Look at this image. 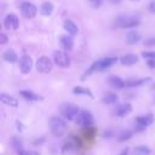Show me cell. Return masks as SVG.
<instances>
[{
	"mask_svg": "<svg viewBox=\"0 0 155 155\" xmlns=\"http://www.w3.org/2000/svg\"><path fill=\"white\" fill-rule=\"evenodd\" d=\"M48 126L54 137H63L68 130L65 119H62L59 116H52L48 120Z\"/></svg>",
	"mask_w": 155,
	"mask_h": 155,
	"instance_id": "obj_1",
	"label": "cell"
},
{
	"mask_svg": "<svg viewBox=\"0 0 155 155\" xmlns=\"http://www.w3.org/2000/svg\"><path fill=\"white\" fill-rule=\"evenodd\" d=\"M58 110H59L61 116L68 121H75L76 116L81 111L79 109V107L76 104H73V103H63L59 105Z\"/></svg>",
	"mask_w": 155,
	"mask_h": 155,
	"instance_id": "obj_2",
	"label": "cell"
},
{
	"mask_svg": "<svg viewBox=\"0 0 155 155\" xmlns=\"http://www.w3.org/2000/svg\"><path fill=\"white\" fill-rule=\"evenodd\" d=\"M140 19L136 16H131V15H120L115 18V24L119 28H134L137 25H139Z\"/></svg>",
	"mask_w": 155,
	"mask_h": 155,
	"instance_id": "obj_3",
	"label": "cell"
},
{
	"mask_svg": "<svg viewBox=\"0 0 155 155\" xmlns=\"http://www.w3.org/2000/svg\"><path fill=\"white\" fill-rule=\"evenodd\" d=\"M75 124L82 128H86V127H91L93 126L94 124V119H93V115L88 111V110H81L79 113V115L76 116L75 119Z\"/></svg>",
	"mask_w": 155,
	"mask_h": 155,
	"instance_id": "obj_4",
	"label": "cell"
},
{
	"mask_svg": "<svg viewBox=\"0 0 155 155\" xmlns=\"http://www.w3.org/2000/svg\"><path fill=\"white\" fill-rule=\"evenodd\" d=\"M154 122V116L153 114H147V115H140L137 116L134 120V130L136 132L144 131L148 126H150Z\"/></svg>",
	"mask_w": 155,
	"mask_h": 155,
	"instance_id": "obj_5",
	"label": "cell"
},
{
	"mask_svg": "<svg viewBox=\"0 0 155 155\" xmlns=\"http://www.w3.org/2000/svg\"><path fill=\"white\" fill-rule=\"evenodd\" d=\"M53 63L47 56H41L36 61V70L41 74H48L52 70Z\"/></svg>",
	"mask_w": 155,
	"mask_h": 155,
	"instance_id": "obj_6",
	"label": "cell"
},
{
	"mask_svg": "<svg viewBox=\"0 0 155 155\" xmlns=\"http://www.w3.org/2000/svg\"><path fill=\"white\" fill-rule=\"evenodd\" d=\"M53 62L61 68H68L70 65V57L63 51H54Z\"/></svg>",
	"mask_w": 155,
	"mask_h": 155,
	"instance_id": "obj_7",
	"label": "cell"
},
{
	"mask_svg": "<svg viewBox=\"0 0 155 155\" xmlns=\"http://www.w3.org/2000/svg\"><path fill=\"white\" fill-rule=\"evenodd\" d=\"M19 8H21L22 15L28 19L34 18L38 13V7L31 2H23V4H21Z\"/></svg>",
	"mask_w": 155,
	"mask_h": 155,
	"instance_id": "obj_8",
	"label": "cell"
},
{
	"mask_svg": "<svg viewBox=\"0 0 155 155\" xmlns=\"http://www.w3.org/2000/svg\"><path fill=\"white\" fill-rule=\"evenodd\" d=\"M4 27L7 30H16L19 27V19L15 13H8L4 19Z\"/></svg>",
	"mask_w": 155,
	"mask_h": 155,
	"instance_id": "obj_9",
	"label": "cell"
},
{
	"mask_svg": "<svg viewBox=\"0 0 155 155\" xmlns=\"http://www.w3.org/2000/svg\"><path fill=\"white\" fill-rule=\"evenodd\" d=\"M116 62H117V57H105V58H102L99 61H96L97 71H104V70L109 69L113 64H115Z\"/></svg>",
	"mask_w": 155,
	"mask_h": 155,
	"instance_id": "obj_10",
	"label": "cell"
},
{
	"mask_svg": "<svg viewBox=\"0 0 155 155\" xmlns=\"http://www.w3.org/2000/svg\"><path fill=\"white\" fill-rule=\"evenodd\" d=\"M31 68H33V59H31V57L28 56V54H23L19 58V70L23 74H28V73H30Z\"/></svg>",
	"mask_w": 155,
	"mask_h": 155,
	"instance_id": "obj_11",
	"label": "cell"
},
{
	"mask_svg": "<svg viewBox=\"0 0 155 155\" xmlns=\"http://www.w3.org/2000/svg\"><path fill=\"white\" fill-rule=\"evenodd\" d=\"M107 81H108V84H109L110 87L116 88V90H122V88L126 87V81H124L121 78L115 76V75H110Z\"/></svg>",
	"mask_w": 155,
	"mask_h": 155,
	"instance_id": "obj_12",
	"label": "cell"
},
{
	"mask_svg": "<svg viewBox=\"0 0 155 155\" xmlns=\"http://www.w3.org/2000/svg\"><path fill=\"white\" fill-rule=\"evenodd\" d=\"M131 111H132V105H131L130 103L119 104V105H116L115 109H114L115 115L119 116V117H124V116H126L127 114H130Z\"/></svg>",
	"mask_w": 155,
	"mask_h": 155,
	"instance_id": "obj_13",
	"label": "cell"
},
{
	"mask_svg": "<svg viewBox=\"0 0 155 155\" xmlns=\"http://www.w3.org/2000/svg\"><path fill=\"white\" fill-rule=\"evenodd\" d=\"M73 35H62L61 38H59V42H61V46H62V48H64L65 51H70V50H73V47H74V40H73V38H71Z\"/></svg>",
	"mask_w": 155,
	"mask_h": 155,
	"instance_id": "obj_14",
	"label": "cell"
},
{
	"mask_svg": "<svg viewBox=\"0 0 155 155\" xmlns=\"http://www.w3.org/2000/svg\"><path fill=\"white\" fill-rule=\"evenodd\" d=\"M80 147H81L80 139L76 138V137H70V138L64 143L63 150H78Z\"/></svg>",
	"mask_w": 155,
	"mask_h": 155,
	"instance_id": "obj_15",
	"label": "cell"
},
{
	"mask_svg": "<svg viewBox=\"0 0 155 155\" xmlns=\"http://www.w3.org/2000/svg\"><path fill=\"white\" fill-rule=\"evenodd\" d=\"M0 101L2 104L7 105V107H12V108H17L18 107V101L17 98L10 96V94H6V93H1L0 94Z\"/></svg>",
	"mask_w": 155,
	"mask_h": 155,
	"instance_id": "obj_16",
	"label": "cell"
},
{
	"mask_svg": "<svg viewBox=\"0 0 155 155\" xmlns=\"http://www.w3.org/2000/svg\"><path fill=\"white\" fill-rule=\"evenodd\" d=\"M63 28L65 29V31H67L68 34H70V35H73V36L79 33L78 25H76L71 19H65L64 23H63Z\"/></svg>",
	"mask_w": 155,
	"mask_h": 155,
	"instance_id": "obj_17",
	"label": "cell"
},
{
	"mask_svg": "<svg viewBox=\"0 0 155 155\" xmlns=\"http://www.w3.org/2000/svg\"><path fill=\"white\" fill-rule=\"evenodd\" d=\"M19 94H21V97H23L27 101H41L42 99V97H40L39 94H36L29 90H22V91H19Z\"/></svg>",
	"mask_w": 155,
	"mask_h": 155,
	"instance_id": "obj_18",
	"label": "cell"
},
{
	"mask_svg": "<svg viewBox=\"0 0 155 155\" xmlns=\"http://www.w3.org/2000/svg\"><path fill=\"white\" fill-rule=\"evenodd\" d=\"M120 62L122 65H133L138 62V57L136 54H125L120 58Z\"/></svg>",
	"mask_w": 155,
	"mask_h": 155,
	"instance_id": "obj_19",
	"label": "cell"
},
{
	"mask_svg": "<svg viewBox=\"0 0 155 155\" xmlns=\"http://www.w3.org/2000/svg\"><path fill=\"white\" fill-rule=\"evenodd\" d=\"M151 81V78H143V79H136V80H127L126 87H139L147 82Z\"/></svg>",
	"mask_w": 155,
	"mask_h": 155,
	"instance_id": "obj_20",
	"label": "cell"
},
{
	"mask_svg": "<svg viewBox=\"0 0 155 155\" xmlns=\"http://www.w3.org/2000/svg\"><path fill=\"white\" fill-rule=\"evenodd\" d=\"M2 59L5 61V62H8V63H15V62H17V59H18V56H17V53L13 51V50H6L4 53H2Z\"/></svg>",
	"mask_w": 155,
	"mask_h": 155,
	"instance_id": "obj_21",
	"label": "cell"
},
{
	"mask_svg": "<svg viewBox=\"0 0 155 155\" xmlns=\"http://www.w3.org/2000/svg\"><path fill=\"white\" fill-rule=\"evenodd\" d=\"M117 99H119L117 94H115V93H113V92H107V93L103 96L102 102H103L104 104H116V103H117Z\"/></svg>",
	"mask_w": 155,
	"mask_h": 155,
	"instance_id": "obj_22",
	"label": "cell"
},
{
	"mask_svg": "<svg viewBox=\"0 0 155 155\" xmlns=\"http://www.w3.org/2000/svg\"><path fill=\"white\" fill-rule=\"evenodd\" d=\"M73 93H74V94H85V96L90 97L91 99L94 98V97H93V93H92L87 87H82V86H75V87L73 88Z\"/></svg>",
	"mask_w": 155,
	"mask_h": 155,
	"instance_id": "obj_23",
	"label": "cell"
},
{
	"mask_svg": "<svg viewBox=\"0 0 155 155\" xmlns=\"http://www.w3.org/2000/svg\"><path fill=\"white\" fill-rule=\"evenodd\" d=\"M53 11V4L50 2V1H45L41 4V7H40V12L42 16H50Z\"/></svg>",
	"mask_w": 155,
	"mask_h": 155,
	"instance_id": "obj_24",
	"label": "cell"
},
{
	"mask_svg": "<svg viewBox=\"0 0 155 155\" xmlns=\"http://www.w3.org/2000/svg\"><path fill=\"white\" fill-rule=\"evenodd\" d=\"M151 150L145 145H138L132 150V155H149Z\"/></svg>",
	"mask_w": 155,
	"mask_h": 155,
	"instance_id": "obj_25",
	"label": "cell"
},
{
	"mask_svg": "<svg viewBox=\"0 0 155 155\" xmlns=\"http://www.w3.org/2000/svg\"><path fill=\"white\" fill-rule=\"evenodd\" d=\"M140 40V34L137 31H130L126 35V41L128 44H137Z\"/></svg>",
	"mask_w": 155,
	"mask_h": 155,
	"instance_id": "obj_26",
	"label": "cell"
},
{
	"mask_svg": "<svg viewBox=\"0 0 155 155\" xmlns=\"http://www.w3.org/2000/svg\"><path fill=\"white\" fill-rule=\"evenodd\" d=\"M11 145H12V148H13V150L16 153L23 150V142H22V139L19 137H13L11 139Z\"/></svg>",
	"mask_w": 155,
	"mask_h": 155,
	"instance_id": "obj_27",
	"label": "cell"
},
{
	"mask_svg": "<svg viewBox=\"0 0 155 155\" xmlns=\"http://www.w3.org/2000/svg\"><path fill=\"white\" fill-rule=\"evenodd\" d=\"M132 134H133L132 131H130V130H124V131H121V132L119 133V136H117V140H119V142L128 140V139L132 138Z\"/></svg>",
	"mask_w": 155,
	"mask_h": 155,
	"instance_id": "obj_28",
	"label": "cell"
},
{
	"mask_svg": "<svg viewBox=\"0 0 155 155\" xmlns=\"http://www.w3.org/2000/svg\"><path fill=\"white\" fill-rule=\"evenodd\" d=\"M94 71H97V63H96V62H93V63L91 64V67H90V68H88V69H87V70L81 75V78H80V79H81V81L86 80V78H87V76H90L91 74H93Z\"/></svg>",
	"mask_w": 155,
	"mask_h": 155,
	"instance_id": "obj_29",
	"label": "cell"
},
{
	"mask_svg": "<svg viewBox=\"0 0 155 155\" xmlns=\"http://www.w3.org/2000/svg\"><path fill=\"white\" fill-rule=\"evenodd\" d=\"M94 134H96V130H94L93 126L85 128V132H84L85 138H87V139H93V138H94Z\"/></svg>",
	"mask_w": 155,
	"mask_h": 155,
	"instance_id": "obj_30",
	"label": "cell"
},
{
	"mask_svg": "<svg viewBox=\"0 0 155 155\" xmlns=\"http://www.w3.org/2000/svg\"><path fill=\"white\" fill-rule=\"evenodd\" d=\"M143 58L147 59H155V51H147V52H142Z\"/></svg>",
	"mask_w": 155,
	"mask_h": 155,
	"instance_id": "obj_31",
	"label": "cell"
},
{
	"mask_svg": "<svg viewBox=\"0 0 155 155\" xmlns=\"http://www.w3.org/2000/svg\"><path fill=\"white\" fill-rule=\"evenodd\" d=\"M18 155H40L38 151H33V150H21V151H18L17 153Z\"/></svg>",
	"mask_w": 155,
	"mask_h": 155,
	"instance_id": "obj_32",
	"label": "cell"
},
{
	"mask_svg": "<svg viewBox=\"0 0 155 155\" xmlns=\"http://www.w3.org/2000/svg\"><path fill=\"white\" fill-rule=\"evenodd\" d=\"M7 41H8L7 35H6L5 33H1V34H0V44H1V45H5V44H7Z\"/></svg>",
	"mask_w": 155,
	"mask_h": 155,
	"instance_id": "obj_33",
	"label": "cell"
},
{
	"mask_svg": "<svg viewBox=\"0 0 155 155\" xmlns=\"http://www.w3.org/2000/svg\"><path fill=\"white\" fill-rule=\"evenodd\" d=\"M147 65L150 69H155V59H147Z\"/></svg>",
	"mask_w": 155,
	"mask_h": 155,
	"instance_id": "obj_34",
	"label": "cell"
},
{
	"mask_svg": "<svg viewBox=\"0 0 155 155\" xmlns=\"http://www.w3.org/2000/svg\"><path fill=\"white\" fill-rule=\"evenodd\" d=\"M149 11L153 12V13H155V1H151L149 4Z\"/></svg>",
	"mask_w": 155,
	"mask_h": 155,
	"instance_id": "obj_35",
	"label": "cell"
},
{
	"mask_svg": "<svg viewBox=\"0 0 155 155\" xmlns=\"http://www.w3.org/2000/svg\"><path fill=\"white\" fill-rule=\"evenodd\" d=\"M45 142V138H41V139H36V140H34V145H40L41 143H44Z\"/></svg>",
	"mask_w": 155,
	"mask_h": 155,
	"instance_id": "obj_36",
	"label": "cell"
},
{
	"mask_svg": "<svg viewBox=\"0 0 155 155\" xmlns=\"http://www.w3.org/2000/svg\"><path fill=\"white\" fill-rule=\"evenodd\" d=\"M128 151H130V149L126 148V149H124V150L120 153V155H128Z\"/></svg>",
	"mask_w": 155,
	"mask_h": 155,
	"instance_id": "obj_37",
	"label": "cell"
},
{
	"mask_svg": "<svg viewBox=\"0 0 155 155\" xmlns=\"http://www.w3.org/2000/svg\"><path fill=\"white\" fill-rule=\"evenodd\" d=\"M22 128H23V127H22V124H21L19 121H17V130H18V131H22Z\"/></svg>",
	"mask_w": 155,
	"mask_h": 155,
	"instance_id": "obj_38",
	"label": "cell"
},
{
	"mask_svg": "<svg viewBox=\"0 0 155 155\" xmlns=\"http://www.w3.org/2000/svg\"><path fill=\"white\" fill-rule=\"evenodd\" d=\"M109 1H110L111 4H117V2H120L121 0H109Z\"/></svg>",
	"mask_w": 155,
	"mask_h": 155,
	"instance_id": "obj_39",
	"label": "cell"
},
{
	"mask_svg": "<svg viewBox=\"0 0 155 155\" xmlns=\"http://www.w3.org/2000/svg\"><path fill=\"white\" fill-rule=\"evenodd\" d=\"M153 88H154V90H155V85H154V86H153Z\"/></svg>",
	"mask_w": 155,
	"mask_h": 155,
	"instance_id": "obj_40",
	"label": "cell"
},
{
	"mask_svg": "<svg viewBox=\"0 0 155 155\" xmlns=\"http://www.w3.org/2000/svg\"><path fill=\"white\" fill-rule=\"evenodd\" d=\"M132 1H138V0H132Z\"/></svg>",
	"mask_w": 155,
	"mask_h": 155,
	"instance_id": "obj_41",
	"label": "cell"
},
{
	"mask_svg": "<svg viewBox=\"0 0 155 155\" xmlns=\"http://www.w3.org/2000/svg\"><path fill=\"white\" fill-rule=\"evenodd\" d=\"M92 1H96V0H92Z\"/></svg>",
	"mask_w": 155,
	"mask_h": 155,
	"instance_id": "obj_42",
	"label": "cell"
}]
</instances>
